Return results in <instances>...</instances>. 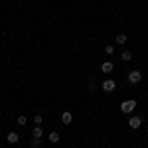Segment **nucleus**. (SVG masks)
I'll return each instance as SVG.
<instances>
[{"mask_svg":"<svg viewBox=\"0 0 148 148\" xmlns=\"http://www.w3.org/2000/svg\"><path fill=\"white\" fill-rule=\"evenodd\" d=\"M32 146H34V148L40 146V138H32Z\"/></svg>","mask_w":148,"mask_h":148,"instance_id":"nucleus-15","label":"nucleus"},{"mask_svg":"<svg viewBox=\"0 0 148 148\" xmlns=\"http://www.w3.org/2000/svg\"><path fill=\"white\" fill-rule=\"evenodd\" d=\"M140 125H142V119L140 116H130V121H128V126L130 128H138Z\"/></svg>","mask_w":148,"mask_h":148,"instance_id":"nucleus-4","label":"nucleus"},{"mask_svg":"<svg viewBox=\"0 0 148 148\" xmlns=\"http://www.w3.org/2000/svg\"><path fill=\"white\" fill-rule=\"evenodd\" d=\"M47 138H49V142H51V144H56V142H59V132H56V130H51Z\"/></svg>","mask_w":148,"mask_h":148,"instance_id":"nucleus-8","label":"nucleus"},{"mask_svg":"<svg viewBox=\"0 0 148 148\" xmlns=\"http://www.w3.org/2000/svg\"><path fill=\"white\" fill-rule=\"evenodd\" d=\"M34 123H36V126H40V125H42V123H44V119H42V116H40V114H36Z\"/></svg>","mask_w":148,"mask_h":148,"instance_id":"nucleus-13","label":"nucleus"},{"mask_svg":"<svg viewBox=\"0 0 148 148\" xmlns=\"http://www.w3.org/2000/svg\"><path fill=\"white\" fill-rule=\"evenodd\" d=\"M114 89H116V83H114L113 79H107L103 83V91L105 93H111V91H114Z\"/></svg>","mask_w":148,"mask_h":148,"instance_id":"nucleus-3","label":"nucleus"},{"mask_svg":"<svg viewBox=\"0 0 148 148\" xmlns=\"http://www.w3.org/2000/svg\"><path fill=\"white\" fill-rule=\"evenodd\" d=\"M32 134H34V138H42L44 132H42V128H40V126H36L34 130H32Z\"/></svg>","mask_w":148,"mask_h":148,"instance_id":"nucleus-11","label":"nucleus"},{"mask_svg":"<svg viewBox=\"0 0 148 148\" xmlns=\"http://www.w3.org/2000/svg\"><path fill=\"white\" fill-rule=\"evenodd\" d=\"M113 51H114V46H113V44H107V46H105V53H109V56H111Z\"/></svg>","mask_w":148,"mask_h":148,"instance_id":"nucleus-12","label":"nucleus"},{"mask_svg":"<svg viewBox=\"0 0 148 148\" xmlns=\"http://www.w3.org/2000/svg\"><path fill=\"white\" fill-rule=\"evenodd\" d=\"M121 59H123V61H130V59H132V53H130V51H123V53H121Z\"/></svg>","mask_w":148,"mask_h":148,"instance_id":"nucleus-10","label":"nucleus"},{"mask_svg":"<svg viewBox=\"0 0 148 148\" xmlns=\"http://www.w3.org/2000/svg\"><path fill=\"white\" fill-rule=\"evenodd\" d=\"M6 140H8L10 144H16V142L20 140V136H18V132H8V136H6Z\"/></svg>","mask_w":148,"mask_h":148,"instance_id":"nucleus-5","label":"nucleus"},{"mask_svg":"<svg viewBox=\"0 0 148 148\" xmlns=\"http://www.w3.org/2000/svg\"><path fill=\"white\" fill-rule=\"evenodd\" d=\"M16 123H18V125H26V116H24V114H20V116L16 119Z\"/></svg>","mask_w":148,"mask_h":148,"instance_id":"nucleus-14","label":"nucleus"},{"mask_svg":"<svg viewBox=\"0 0 148 148\" xmlns=\"http://www.w3.org/2000/svg\"><path fill=\"white\" fill-rule=\"evenodd\" d=\"M134 109H136V101H134V99H128V101H125L123 105H121V111H123V113H126V114L132 113Z\"/></svg>","mask_w":148,"mask_h":148,"instance_id":"nucleus-1","label":"nucleus"},{"mask_svg":"<svg viewBox=\"0 0 148 148\" xmlns=\"http://www.w3.org/2000/svg\"><path fill=\"white\" fill-rule=\"evenodd\" d=\"M126 79H128V83H138V81L142 79V73L134 69V71H130V73H128V77H126Z\"/></svg>","mask_w":148,"mask_h":148,"instance_id":"nucleus-2","label":"nucleus"},{"mask_svg":"<svg viewBox=\"0 0 148 148\" xmlns=\"http://www.w3.org/2000/svg\"><path fill=\"white\" fill-rule=\"evenodd\" d=\"M126 40H128V38H126L125 34H119V36H116V44H119V46H125Z\"/></svg>","mask_w":148,"mask_h":148,"instance_id":"nucleus-9","label":"nucleus"},{"mask_svg":"<svg viewBox=\"0 0 148 148\" xmlns=\"http://www.w3.org/2000/svg\"><path fill=\"white\" fill-rule=\"evenodd\" d=\"M71 121H73V114L71 113H63L61 114V123H63V125H69Z\"/></svg>","mask_w":148,"mask_h":148,"instance_id":"nucleus-7","label":"nucleus"},{"mask_svg":"<svg viewBox=\"0 0 148 148\" xmlns=\"http://www.w3.org/2000/svg\"><path fill=\"white\" fill-rule=\"evenodd\" d=\"M101 71H103V73H111V71H113V63H111V61L101 63Z\"/></svg>","mask_w":148,"mask_h":148,"instance_id":"nucleus-6","label":"nucleus"}]
</instances>
